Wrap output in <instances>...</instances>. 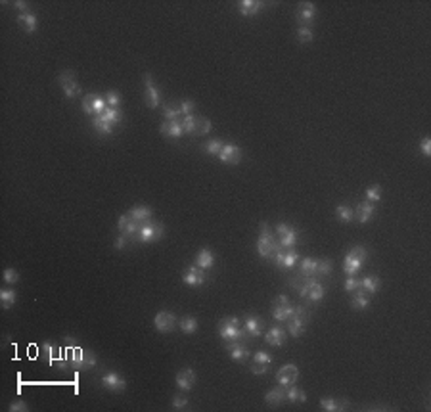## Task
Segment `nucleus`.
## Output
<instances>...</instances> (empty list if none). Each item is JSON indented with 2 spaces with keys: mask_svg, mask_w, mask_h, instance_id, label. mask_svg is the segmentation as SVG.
Returning a JSON list of instances; mask_svg holds the SVG:
<instances>
[{
  "mask_svg": "<svg viewBox=\"0 0 431 412\" xmlns=\"http://www.w3.org/2000/svg\"><path fill=\"white\" fill-rule=\"evenodd\" d=\"M219 335L230 343V341H245L249 335L245 332V328L239 324V318L236 316H228V318H222L219 322Z\"/></svg>",
  "mask_w": 431,
  "mask_h": 412,
  "instance_id": "nucleus-1",
  "label": "nucleus"
},
{
  "mask_svg": "<svg viewBox=\"0 0 431 412\" xmlns=\"http://www.w3.org/2000/svg\"><path fill=\"white\" fill-rule=\"evenodd\" d=\"M370 257V253H368V249L364 248V246H354L347 251V255H345V261H343V272L347 276H356L360 270H362L364 263L368 261Z\"/></svg>",
  "mask_w": 431,
  "mask_h": 412,
  "instance_id": "nucleus-2",
  "label": "nucleus"
},
{
  "mask_svg": "<svg viewBox=\"0 0 431 412\" xmlns=\"http://www.w3.org/2000/svg\"><path fill=\"white\" fill-rule=\"evenodd\" d=\"M278 249H280V244H278V240L274 238V234H272V230L268 228L267 222H261V234H259V240H257V251L261 259H270L274 257V253H276Z\"/></svg>",
  "mask_w": 431,
  "mask_h": 412,
  "instance_id": "nucleus-3",
  "label": "nucleus"
},
{
  "mask_svg": "<svg viewBox=\"0 0 431 412\" xmlns=\"http://www.w3.org/2000/svg\"><path fill=\"white\" fill-rule=\"evenodd\" d=\"M163 236H165V226H163V222H153V220L150 219L140 224L136 242H140V244H150V242H159Z\"/></svg>",
  "mask_w": 431,
  "mask_h": 412,
  "instance_id": "nucleus-4",
  "label": "nucleus"
},
{
  "mask_svg": "<svg viewBox=\"0 0 431 412\" xmlns=\"http://www.w3.org/2000/svg\"><path fill=\"white\" fill-rule=\"evenodd\" d=\"M309 320H311V313H309V309H306L305 305H297L293 316L287 320V330H289V334L293 335V337L303 335L306 324H309Z\"/></svg>",
  "mask_w": 431,
  "mask_h": 412,
  "instance_id": "nucleus-5",
  "label": "nucleus"
},
{
  "mask_svg": "<svg viewBox=\"0 0 431 412\" xmlns=\"http://www.w3.org/2000/svg\"><path fill=\"white\" fill-rule=\"evenodd\" d=\"M182 129L184 134H207L211 133L213 125L207 117H198V115H186L182 117Z\"/></svg>",
  "mask_w": 431,
  "mask_h": 412,
  "instance_id": "nucleus-6",
  "label": "nucleus"
},
{
  "mask_svg": "<svg viewBox=\"0 0 431 412\" xmlns=\"http://www.w3.org/2000/svg\"><path fill=\"white\" fill-rule=\"evenodd\" d=\"M57 83H59L61 90H64V96H66V98H69V100L79 98V96L83 94V88H81L79 81L75 79V73H73V71H69V69H66L64 73H59V77H57Z\"/></svg>",
  "mask_w": 431,
  "mask_h": 412,
  "instance_id": "nucleus-7",
  "label": "nucleus"
},
{
  "mask_svg": "<svg viewBox=\"0 0 431 412\" xmlns=\"http://www.w3.org/2000/svg\"><path fill=\"white\" fill-rule=\"evenodd\" d=\"M295 313V307L291 305L287 296H278L274 305H272V318L278 322H287Z\"/></svg>",
  "mask_w": 431,
  "mask_h": 412,
  "instance_id": "nucleus-8",
  "label": "nucleus"
},
{
  "mask_svg": "<svg viewBox=\"0 0 431 412\" xmlns=\"http://www.w3.org/2000/svg\"><path fill=\"white\" fill-rule=\"evenodd\" d=\"M144 86H146V92H144V98H146V105L150 107V109H155L157 105L161 104V92H159V88L155 85V81H153V77L150 73H144Z\"/></svg>",
  "mask_w": 431,
  "mask_h": 412,
  "instance_id": "nucleus-9",
  "label": "nucleus"
},
{
  "mask_svg": "<svg viewBox=\"0 0 431 412\" xmlns=\"http://www.w3.org/2000/svg\"><path fill=\"white\" fill-rule=\"evenodd\" d=\"M270 261L282 268H293L297 263H299V253L295 251V248H289V249L280 248Z\"/></svg>",
  "mask_w": 431,
  "mask_h": 412,
  "instance_id": "nucleus-10",
  "label": "nucleus"
},
{
  "mask_svg": "<svg viewBox=\"0 0 431 412\" xmlns=\"http://www.w3.org/2000/svg\"><path fill=\"white\" fill-rule=\"evenodd\" d=\"M140 224L142 222H138V220H134L129 213H125L119 217L117 220V228H119V234H125L127 238H138V230H140Z\"/></svg>",
  "mask_w": 431,
  "mask_h": 412,
  "instance_id": "nucleus-11",
  "label": "nucleus"
},
{
  "mask_svg": "<svg viewBox=\"0 0 431 412\" xmlns=\"http://www.w3.org/2000/svg\"><path fill=\"white\" fill-rule=\"evenodd\" d=\"M174 324H176V316L172 315L171 311H159L155 318H153V326L159 334H169L174 330Z\"/></svg>",
  "mask_w": 431,
  "mask_h": 412,
  "instance_id": "nucleus-12",
  "label": "nucleus"
},
{
  "mask_svg": "<svg viewBox=\"0 0 431 412\" xmlns=\"http://www.w3.org/2000/svg\"><path fill=\"white\" fill-rule=\"evenodd\" d=\"M316 18V4L315 2H299L295 10V19L299 21V27L305 25L309 27V23H313V19Z\"/></svg>",
  "mask_w": 431,
  "mask_h": 412,
  "instance_id": "nucleus-13",
  "label": "nucleus"
},
{
  "mask_svg": "<svg viewBox=\"0 0 431 412\" xmlns=\"http://www.w3.org/2000/svg\"><path fill=\"white\" fill-rule=\"evenodd\" d=\"M219 161L224 163V165H238L241 161V150L239 146L232 142H224L222 150L219 153Z\"/></svg>",
  "mask_w": 431,
  "mask_h": 412,
  "instance_id": "nucleus-14",
  "label": "nucleus"
},
{
  "mask_svg": "<svg viewBox=\"0 0 431 412\" xmlns=\"http://www.w3.org/2000/svg\"><path fill=\"white\" fill-rule=\"evenodd\" d=\"M297 378H299V368H297L295 364H284L276 372V382L282 387L293 385L297 382Z\"/></svg>",
  "mask_w": 431,
  "mask_h": 412,
  "instance_id": "nucleus-15",
  "label": "nucleus"
},
{
  "mask_svg": "<svg viewBox=\"0 0 431 412\" xmlns=\"http://www.w3.org/2000/svg\"><path fill=\"white\" fill-rule=\"evenodd\" d=\"M205 280H207V276H205L203 268H200L198 265L188 267V270H186V272H184V276H182V282L190 287L203 286V284H205Z\"/></svg>",
  "mask_w": 431,
  "mask_h": 412,
  "instance_id": "nucleus-16",
  "label": "nucleus"
},
{
  "mask_svg": "<svg viewBox=\"0 0 431 412\" xmlns=\"http://www.w3.org/2000/svg\"><path fill=\"white\" fill-rule=\"evenodd\" d=\"M196 372L192 370L190 366H186V368H180L176 376H174V382H176V387L180 389V391H190L192 387H194V383H196Z\"/></svg>",
  "mask_w": 431,
  "mask_h": 412,
  "instance_id": "nucleus-17",
  "label": "nucleus"
},
{
  "mask_svg": "<svg viewBox=\"0 0 431 412\" xmlns=\"http://www.w3.org/2000/svg\"><path fill=\"white\" fill-rule=\"evenodd\" d=\"M102 385H104L107 391L111 393H121L127 389V382L119 376L117 372H107L102 376Z\"/></svg>",
  "mask_w": 431,
  "mask_h": 412,
  "instance_id": "nucleus-18",
  "label": "nucleus"
},
{
  "mask_svg": "<svg viewBox=\"0 0 431 412\" xmlns=\"http://www.w3.org/2000/svg\"><path fill=\"white\" fill-rule=\"evenodd\" d=\"M75 351H77L75 359L71 361V364H73L75 370H86V368L96 366V357L92 353H88L85 349H77V347H75Z\"/></svg>",
  "mask_w": 431,
  "mask_h": 412,
  "instance_id": "nucleus-19",
  "label": "nucleus"
},
{
  "mask_svg": "<svg viewBox=\"0 0 431 412\" xmlns=\"http://www.w3.org/2000/svg\"><path fill=\"white\" fill-rule=\"evenodd\" d=\"M226 351H228L230 359L236 363H243L249 357V349L245 347V341H230V343H226Z\"/></svg>",
  "mask_w": 431,
  "mask_h": 412,
  "instance_id": "nucleus-20",
  "label": "nucleus"
},
{
  "mask_svg": "<svg viewBox=\"0 0 431 412\" xmlns=\"http://www.w3.org/2000/svg\"><path fill=\"white\" fill-rule=\"evenodd\" d=\"M263 326H265V322H263L257 315H248L243 318V328H245V332H248L249 337H259V335H263Z\"/></svg>",
  "mask_w": 431,
  "mask_h": 412,
  "instance_id": "nucleus-21",
  "label": "nucleus"
},
{
  "mask_svg": "<svg viewBox=\"0 0 431 412\" xmlns=\"http://www.w3.org/2000/svg\"><path fill=\"white\" fill-rule=\"evenodd\" d=\"M163 136L167 138H180L184 136V129H182V119H176V121H163L161 127H159Z\"/></svg>",
  "mask_w": 431,
  "mask_h": 412,
  "instance_id": "nucleus-22",
  "label": "nucleus"
},
{
  "mask_svg": "<svg viewBox=\"0 0 431 412\" xmlns=\"http://www.w3.org/2000/svg\"><path fill=\"white\" fill-rule=\"evenodd\" d=\"M263 8H265V4H263L261 0H241V2H238V12L243 18L257 16Z\"/></svg>",
  "mask_w": 431,
  "mask_h": 412,
  "instance_id": "nucleus-23",
  "label": "nucleus"
},
{
  "mask_svg": "<svg viewBox=\"0 0 431 412\" xmlns=\"http://www.w3.org/2000/svg\"><path fill=\"white\" fill-rule=\"evenodd\" d=\"M353 211H354V219L358 220L360 224H366L374 217L376 207H374V203H370V201H360Z\"/></svg>",
  "mask_w": 431,
  "mask_h": 412,
  "instance_id": "nucleus-24",
  "label": "nucleus"
},
{
  "mask_svg": "<svg viewBox=\"0 0 431 412\" xmlns=\"http://www.w3.org/2000/svg\"><path fill=\"white\" fill-rule=\"evenodd\" d=\"M265 341L268 345H272V347H282V345L286 343V330H282L278 326H272L265 334Z\"/></svg>",
  "mask_w": 431,
  "mask_h": 412,
  "instance_id": "nucleus-25",
  "label": "nucleus"
},
{
  "mask_svg": "<svg viewBox=\"0 0 431 412\" xmlns=\"http://www.w3.org/2000/svg\"><path fill=\"white\" fill-rule=\"evenodd\" d=\"M349 406V401L347 399H341V401H337L334 397H324V399H320V408L326 412H339V410H345Z\"/></svg>",
  "mask_w": 431,
  "mask_h": 412,
  "instance_id": "nucleus-26",
  "label": "nucleus"
},
{
  "mask_svg": "<svg viewBox=\"0 0 431 412\" xmlns=\"http://www.w3.org/2000/svg\"><path fill=\"white\" fill-rule=\"evenodd\" d=\"M265 402L270 404V406H280L282 402H286V387L278 385V387H274V389L267 391V395H265Z\"/></svg>",
  "mask_w": 431,
  "mask_h": 412,
  "instance_id": "nucleus-27",
  "label": "nucleus"
},
{
  "mask_svg": "<svg viewBox=\"0 0 431 412\" xmlns=\"http://www.w3.org/2000/svg\"><path fill=\"white\" fill-rule=\"evenodd\" d=\"M18 23H21V27L25 29V33H35L38 29V19L33 12H27V14H19L18 16Z\"/></svg>",
  "mask_w": 431,
  "mask_h": 412,
  "instance_id": "nucleus-28",
  "label": "nucleus"
},
{
  "mask_svg": "<svg viewBox=\"0 0 431 412\" xmlns=\"http://www.w3.org/2000/svg\"><path fill=\"white\" fill-rule=\"evenodd\" d=\"M196 265L200 268H203V270H207V268L213 267V265H215V255H213V251L207 248L200 249L198 255H196Z\"/></svg>",
  "mask_w": 431,
  "mask_h": 412,
  "instance_id": "nucleus-29",
  "label": "nucleus"
},
{
  "mask_svg": "<svg viewBox=\"0 0 431 412\" xmlns=\"http://www.w3.org/2000/svg\"><path fill=\"white\" fill-rule=\"evenodd\" d=\"M299 270L303 276H318V259L305 257L299 263Z\"/></svg>",
  "mask_w": 431,
  "mask_h": 412,
  "instance_id": "nucleus-30",
  "label": "nucleus"
},
{
  "mask_svg": "<svg viewBox=\"0 0 431 412\" xmlns=\"http://www.w3.org/2000/svg\"><path fill=\"white\" fill-rule=\"evenodd\" d=\"M370 305V296L362 291V289H356L351 297V307H353L354 311H364L366 307Z\"/></svg>",
  "mask_w": 431,
  "mask_h": 412,
  "instance_id": "nucleus-31",
  "label": "nucleus"
},
{
  "mask_svg": "<svg viewBox=\"0 0 431 412\" xmlns=\"http://www.w3.org/2000/svg\"><path fill=\"white\" fill-rule=\"evenodd\" d=\"M380 287H382V280H380V276H364L362 280H360V289L366 291L368 296H374Z\"/></svg>",
  "mask_w": 431,
  "mask_h": 412,
  "instance_id": "nucleus-32",
  "label": "nucleus"
},
{
  "mask_svg": "<svg viewBox=\"0 0 431 412\" xmlns=\"http://www.w3.org/2000/svg\"><path fill=\"white\" fill-rule=\"evenodd\" d=\"M92 127H94V131H98L102 136H107V134L113 133V125L109 123L104 115H94V119H92Z\"/></svg>",
  "mask_w": 431,
  "mask_h": 412,
  "instance_id": "nucleus-33",
  "label": "nucleus"
},
{
  "mask_svg": "<svg viewBox=\"0 0 431 412\" xmlns=\"http://www.w3.org/2000/svg\"><path fill=\"white\" fill-rule=\"evenodd\" d=\"M129 215L138 222H146V220L152 219V209L148 205H134L133 209L129 211Z\"/></svg>",
  "mask_w": 431,
  "mask_h": 412,
  "instance_id": "nucleus-34",
  "label": "nucleus"
},
{
  "mask_svg": "<svg viewBox=\"0 0 431 412\" xmlns=\"http://www.w3.org/2000/svg\"><path fill=\"white\" fill-rule=\"evenodd\" d=\"M0 301H2V309H12L14 303L18 301V293L14 287H4L0 289Z\"/></svg>",
  "mask_w": 431,
  "mask_h": 412,
  "instance_id": "nucleus-35",
  "label": "nucleus"
},
{
  "mask_svg": "<svg viewBox=\"0 0 431 412\" xmlns=\"http://www.w3.org/2000/svg\"><path fill=\"white\" fill-rule=\"evenodd\" d=\"M297 240H299V232H297L295 228H291L289 226V230H287L284 236H280V248H284V249H289V248H295V244H297Z\"/></svg>",
  "mask_w": 431,
  "mask_h": 412,
  "instance_id": "nucleus-36",
  "label": "nucleus"
},
{
  "mask_svg": "<svg viewBox=\"0 0 431 412\" xmlns=\"http://www.w3.org/2000/svg\"><path fill=\"white\" fill-rule=\"evenodd\" d=\"M286 401L287 402H305L306 395L303 389L295 387V383H293V385H287L286 387Z\"/></svg>",
  "mask_w": 431,
  "mask_h": 412,
  "instance_id": "nucleus-37",
  "label": "nucleus"
},
{
  "mask_svg": "<svg viewBox=\"0 0 431 412\" xmlns=\"http://www.w3.org/2000/svg\"><path fill=\"white\" fill-rule=\"evenodd\" d=\"M178 324H180V330L184 332V334L192 335V334H196V332H198L200 322H198V318H196V316H184Z\"/></svg>",
  "mask_w": 431,
  "mask_h": 412,
  "instance_id": "nucleus-38",
  "label": "nucleus"
},
{
  "mask_svg": "<svg viewBox=\"0 0 431 412\" xmlns=\"http://www.w3.org/2000/svg\"><path fill=\"white\" fill-rule=\"evenodd\" d=\"M335 217L341 220V222H351L354 219V211L351 205H347V203H341V205H337L335 207Z\"/></svg>",
  "mask_w": 431,
  "mask_h": 412,
  "instance_id": "nucleus-39",
  "label": "nucleus"
},
{
  "mask_svg": "<svg viewBox=\"0 0 431 412\" xmlns=\"http://www.w3.org/2000/svg\"><path fill=\"white\" fill-rule=\"evenodd\" d=\"M102 115H104L105 119L113 125V127L119 123H123V111H121V107H109V105H107Z\"/></svg>",
  "mask_w": 431,
  "mask_h": 412,
  "instance_id": "nucleus-40",
  "label": "nucleus"
},
{
  "mask_svg": "<svg viewBox=\"0 0 431 412\" xmlns=\"http://www.w3.org/2000/svg\"><path fill=\"white\" fill-rule=\"evenodd\" d=\"M222 146H224V142H222V140H219V138H213V140H207V142L203 144V152L209 153V155H213V157H219V153H220V150H222Z\"/></svg>",
  "mask_w": 431,
  "mask_h": 412,
  "instance_id": "nucleus-41",
  "label": "nucleus"
},
{
  "mask_svg": "<svg viewBox=\"0 0 431 412\" xmlns=\"http://www.w3.org/2000/svg\"><path fill=\"white\" fill-rule=\"evenodd\" d=\"M324 293H326L324 286H322V284H320V282L316 280L315 284L311 286V289H309V296H306V299H311L313 303H318V301H320V299L324 297Z\"/></svg>",
  "mask_w": 431,
  "mask_h": 412,
  "instance_id": "nucleus-42",
  "label": "nucleus"
},
{
  "mask_svg": "<svg viewBox=\"0 0 431 412\" xmlns=\"http://www.w3.org/2000/svg\"><path fill=\"white\" fill-rule=\"evenodd\" d=\"M297 38H299V42L309 44V42H313V40H315V33H313V29H311V27L301 25V27L297 29Z\"/></svg>",
  "mask_w": 431,
  "mask_h": 412,
  "instance_id": "nucleus-43",
  "label": "nucleus"
},
{
  "mask_svg": "<svg viewBox=\"0 0 431 412\" xmlns=\"http://www.w3.org/2000/svg\"><path fill=\"white\" fill-rule=\"evenodd\" d=\"M163 117L165 121H176V119H182V113L178 107H171V105H163Z\"/></svg>",
  "mask_w": 431,
  "mask_h": 412,
  "instance_id": "nucleus-44",
  "label": "nucleus"
},
{
  "mask_svg": "<svg viewBox=\"0 0 431 412\" xmlns=\"http://www.w3.org/2000/svg\"><path fill=\"white\" fill-rule=\"evenodd\" d=\"M382 192H383V188L380 186V184H374V186H370V188L366 190V201H370V203H374V201H380V200H382Z\"/></svg>",
  "mask_w": 431,
  "mask_h": 412,
  "instance_id": "nucleus-45",
  "label": "nucleus"
},
{
  "mask_svg": "<svg viewBox=\"0 0 431 412\" xmlns=\"http://www.w3.org/2000/svg\"><path fill=\"white\" fill-rule=\"evenodd\" d=\"M334 263L330 259H318V276H330Z\"/></svg>",
  "mask_w": 431,
  "mask_h": 412,
  "instance_id": "nucleus-46",
  "label": "nucleus"
},
{
  "mask_svg": "<svg viewBox=\"0 0 431 412\" xmlns=\"http://www.w3.org/2000/svg\"><path fill=\"white\" fill-rule=\"evenodd\" d=\"M188 404H190L188 397L182 395V393H178V395L172 397V408H174V410H184V408H188Z\"/></svg>",
  "mask_w": 431,
  "mask_h": 412,
  "instance_id": "nucleus-47",
  "label": "nucleus"
},
{
  "mask_svg": "<svg viewBox=\"0 0 431 412\" xmlns=\"http://www.w3.org/2000/svg\"><path fill=\"white\" fill-rule=\"evenodd\" d=\"M94 96L96 94H86L85 98H83V102H81L83 111H85L86 115H94Z\"/></svg>",
  "mask_w": 431,
  "mask_h": 412,
  "instance_id": "nucleus-48",
  "label": "nucleus"
},
{
  "mask_svg": "<svg viewBox=\"0 0 431 412\" xmlns=\"http://www.w3.org/2000/svg\"><path fill=\"white\" fill-rule=\"evenodd\" d=\"M105 102H107L109 107H119L123 100H121V94H119L117 90H109V92L105 94Z\"/></svg>",
  "mask_w": 431,
  "mask_h": 412,
  "instance_id": "nucleus-49",
  "label": "nucleus"
},
{
  "mask_svg": "<svg viewBox=\"0 0 431 412\" xmlns=\"http://www.w3.org/2000/svg\"><path fill=\"white\" fill-rule=\"evenodd\" d=\"M356 289H360V280L356 276H347V280H345V291L347 293H354Z\"/></svg>",
  "mask_w": 431,
  "mask_h": 412,
  "instance_id": "nucleus-50",
  "label": "nucleus"
},
{
  "mask_svg": "<svg viewBox=\"0 0 431 412\" xmlns=\"http://www.w3.org/2000/svg\"><path fill=\"white\" fill-rule=\"evenodd\" d=\"M107 107V102H105V96L96 94L94 96V115H102Z\"/></svg>",
  "mask_w": 431,
  "mask_h": 412,
  "instance_id": "nucleus-51",
  "label": "nucleus"
},
{
  "mask_svg": "<svg viewBox=\"0 0 431 412\" xmlns=\"http://www.w3.org/2000/svg\"><path fill=\"white\" fill-rule=\"evenodd\" d=\"M178 109H180L182 117H186V115H194V111H196V104H194L192 100H182L180 105H178Z\"/></svg>",
  "mask_w": 431,
  "mask_h": 412,
  "instance_id": "nucleus-52",
  "label": "nucleus"
},
{
  "mask_svg": "<svg viewBox=\"0 0 431 412\" xmlns=\"http://www.w3.org/2000/svg\"><path fill=\"white\" fill-rule=\"evenodd\" d=\"M4 282L6 284H18L19 282V274L16 268H6L4 270Z\"/></svg>",
  "mask_w": 431,
  "mask_h": 412,
  "instance_id": "nucleus-53",
  "label": "nucleus"
},
{
  "mask_svg": "<svg viewBox=\"0 0 431 412\" xmlns=\"http://www.w3.org/2000/svg\"><path fill=\"white\" fill-rule=\"evenodd\" d=\"M253 361L263 363V364H270V363H272V355L267 353V351H257V353L253 355Z\"/></svg>",
  "mask_w": 431,
  "mask_h": 412,
  "instance_id": "nucleus-54",
  "label": "nucleus"
},
{
  "mask_svg": "<svg viewBox=\"0 0 431 412\" xmlns=\"http://www.w3.org/2000/svg\"><path fill=\"white\" fill-rule=\"evenodd\" d=\"M249 370H251L253 374H259V376H261V374H265L268 370V364H263V363L253 361V363L249 364Z\"/></svg>",
  "mask_w": 431,
  "mask_h": 412,
  "instance_id": "nucleus-55",
  "label": "nucleus"
},
{
  "mask_svg": "<svg viewBox=\"0 0 431 412\" xmlns=\"http://www.w3.org/2000/svg\"><path fill=\"white\" fill-rule=\"evenodd\" d=\"M420 150H421V153H423L425 157H431V138H427V136H425V138L421 140V142H420Z\"/></svg>",
  "mask_w": 431,
  "mask_h": 412,
  "instance_id": "nucleus-56",
  "label": "nucleus"
},
{
  "mask_svg": "<svg viewBox=\"0 0 431 412\" xmlns=\"http://www.w3.org/2000/svg\"><path fill=\"white\" fill-rule=\"evenodd\" d=\"M127 244H129V238H127L125 234H119V236L115 238V242H113V248L115 249H125V248H127Z\"/></svg>",
  "mask_w": 431,
  "mask_h": 412,
  "instance_id": "nucleus-57",
  "label": "nucleus"
},
{
  "mask_svg": "<svg viewBox=\"0 0 431 412\" xmlns=\"http://www.w3.org/2000/svg\"><path fill=\"white\" fill-rule=\"evenodd\" d=\"M8 410L10 412H16V410H27V406H25V402H21V401H14L12 404L8 406Z\"/></svg>",
  "mask_w": 431,
  "mask_h": 412,
  "instance_id": "nucleus-58",
  "label": "nucleus"
},
{
  "mask_svg": "<svg viewBox=\"0 0 431 412\" xmlns=\"http://www.w3.org/2000/svg\"><path fill=\"white\" fill-rule=\"evenodd\" d=\"M14 8L18 10V12H21V14H27L29 4L27 2H23V0H18V2H14Z\"/></svg>",
  "mask_w": 431,
  "mask_h": 412,
  "instance_id": "nucleus-59",
  "label": "nucleus"
},
{
  "mask_svg": "<svg viewBox=\"0 0 431 412\" xmlns=\"http://www.w3.org/2000/svg\"><path fill=\"white\" fill-rule=\"evenodd\" d=\"M287 230H289V224H287V222H280V224H278V226H276V234H278V238H280V236H284V234H286Z\"/></svg>",
  "mask_w": 431,
  "mask_h": 412,
  "instance_id": "nucleus-60",
  "label": "nucleus"
},
{
  "mask_svg": "<svg viewBox=\"0 0 431 412\" xmlns=\"http://www.w3.org/2000/svg\"><path fill=\"white\" fill-rule=\"evenodd\" d=\"M64 341L67 343V347H69V349H75L77 345H79V343H77V339H73V337H66Z\"/></svg>",
  "mask_w": 431,
  "mask_h": 412,
  "instance_id": "nucleus-61",
  "label": "nucleus"
}]
</instances>
